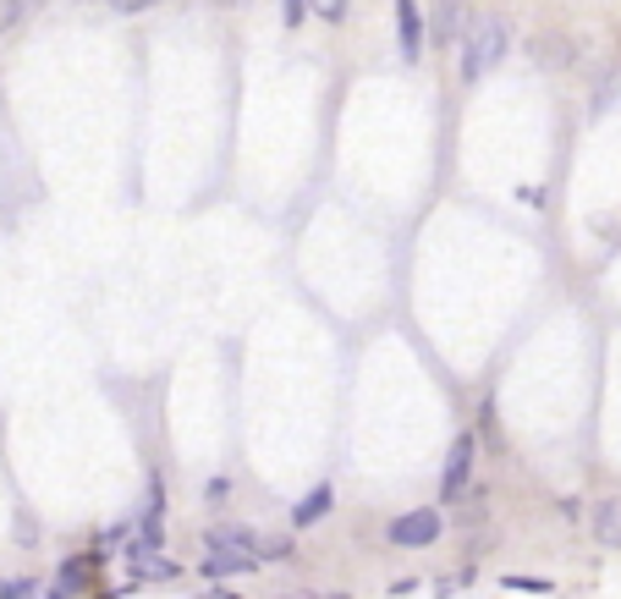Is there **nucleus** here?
Listing matches in <instances>:
<instances>
[{"label":"nucleus","mask_w":621,"mask_h":599,"mask_svg":"<svg viewBox=\"0 0 621 599\" xmlns=\"http://www.w3.org/2000/svg\"><path fill=\"white\" fill-rule=\"evenodd\" d=\"M506 61V23L495 12H473L467 34H462V83L489 78Z\"/></svg>","instance_id":"1"},{"label":"nucleus","mask_w":621,"mask_h":599,"mask_svg":"<svg viewBox=\"0 0 621 599\" xmlns=\"http://www.w3.org/2000/svg\"><path fill=\"white\" fill-rule=\"evenodd\" d=\"M385 539H391V544H402V550H424V544H434V539H440V511H429V506L402 511V517H391Z\"/></svg>","instance_id":"2"},{"label":"nucleus","mask_w":621,"mask_h":599,"mask_svg":"<svg viewBox=\"0 0 621 599\" xmlns=\"http://www.w3.org/2000/svg\"><path fill=\"white\" fill-rule=\"evenodd\" d=\"M473 456H478V440H473V434H456L451 451H445V467H440V500H456V495L467 489Z\"/></svg>","instance_id":"3"},{"label":"nucleus","mask_w":621,"mask_h":599,"mask_svg":"<svg viewBox=\"0 0 621 599\" xmlns=\"http://www.w3.org/2000/svg\"><path fill=\"white\" fill-rule=\"evenodd\" d=\"M467 23H473L467 0H434V7H429V39L434 45H462Z\"/></svg>","instance_id":"4"},{"label":"nucleus","mask_w":621,"mask_h":599,"mask_svg":"<svg viewBox=\"0 0 621 599\" xmlns=\"http://www.w3.org/2000/svg\"><path fill=\"white\" fill-rule=\"evenodd\" d=\"M204 544H210V555H237V561L259 566V544H253V533H248V528H210V533H204Z\"/></svg>","instance_id":"5"},{"label":"nucleus","mask_w":621,"mask_h":599,"mask_svg":"<svg viewBox=\"0 0 621 599\" xmlns=\"http://www.w3.org/2000/svg\"><path fill=\"white\" fill-rule=\"evenodd\" d=\"M396 29H402V61L418 67V61H424V18H418V0H396Z\"/></svg>","instance_id":"6"},{"label":"nucleus","mask_w":621,"mask_h":599,"mask_svg":"<svg viewBox=\"0 0 621 599\" xmlns=\"http://www.w3.org/2000/svg\"><path fill=\"white\" fill-rule=\"evenodd\" d=\"M594 539L610 544V550H621V500H605V506L594 511Z\"/></svg>","instance_id":"7"},{"label":"nucleus","mask_w":621,"mask_h":599,"mask_svg":"<svg viewBox=\"0 0 621 599\" xmlns=\"http://www.w3.org/2000/svg\"><path fill=\"white\" fill-rule=\"evenodd\" d=\"M330 500H336V489H330V484H319V489H314L308 500H297V511H292V522H297V528H314V522H319V517L330 511Z\"/></svg>","instance_id":"8"},{"label":"nucleus","mask_w":621,"mask_h":599,"mask_svg":"<svg viewBox=\"0 0 621 599\" xmlns=\"http://www.w3.org/2000/svg\"><path fill=\"white\" fill-rule=\"evenodd\" d=\"M34 7H39V0H0V34H12V29H18Z\"/></svg>","instance_id":"9"},{"label":"nucleus","mask_w":621,"mask_h":599,"mask_svg":"<svg viewBox=\"0 0 621 599\" xmlns=\"http://www.w3.org/2000/svg\"><path fill=\"white\" fill-rule=\"evenodd\" d=\"M105 7H111L116 18H144V12H155V7H166V0H105Z\"/></svg>","instance_id":"10"},{"label":"nucleus","mask_w":621,"mask_h":599,"mask_svg":"<svg viewBox=\"0 0 621 599\" xmlns=\"http://www.w3.org/2000/svg\"><path fill=\"white\" fill-rule=\"evenodd\" d=\"M204 572H210V577H232V572H253V566H248V561H237V555H210V561H204Z\"/></svg>","instance_id":"11"},{"label":"nucleus","mask_w":621,"mask_h":599,"mask_svg":"<svg viewBox=\"0 0 621 599\" xmlns=\"http://www.w3.org/2000/svg\"><path fill=\"white\" fill-rule=\"evenodd\" d=\"M308 12H319L325 23H341L352 12V0H308Z\"/></svg>","instance_id":"12"},{"label":"nucleus","mask_w":621,"mask_h":599,"mask_svg":"<svg viewBox=\"0 0 621 599\" xmlns=\"http://www.w3.org/2000/svg\"><path fill=\"white\" fill-rule=\"evenodd\" d=\"M34 594V577H12V583H0V599H29Z\"/></svg>","instance_id":"13"},{"label":"nucleus","mask_w":621,"mask_h":599,"mask_svg":"<svg viewBox=\"0 0 621 599\" xmlns=\"http://www.w3.org/2000/svg\"><path fill=\"white\" fill-rule=\"evenodd\" d=\"M506 588H517V594H550L544 577H506Z\"/></svg>","instance_id":"14"},{"label":"nucleus","mask_w":621,"mask_h":599,"mask_svg":"<svg viewBox=\"0 0 621 599\" xmlns=\"http://www.w3.org/2000/svg\"><path fill=\"white\" fill-rule=\"evenodd\" d=\"M281 7H286V29H297L308 18V0H281Z\"/></svg>","instance_id":"15"},{"label":"nucleus","mask_w":621,"mask_h":599,"mask_svg":"<svg viewBox=\"0 0 621 599\" xmlns=\"http://www.w3.org/2000/svg\"><path fill=\"white\" fill-rule=\"evenodd\" d=\"M221 7H242V0H221Z\"/></svg>","instance_id":"16"}]
</instances>
